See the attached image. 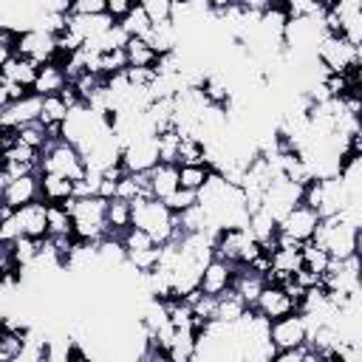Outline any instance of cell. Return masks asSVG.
I'll return each mask as SVG.
<instances>
[{"mask_svg":"<svg viewBox=\"0 0 362 362\" xmlns=\"http://www.w3.org/2000/svg\"><path fill=\"white\" fill-rule=\"evenodd\" d=\"M130 226L144 229L156 243H170L175 235V212L161 198H136L130 212Z\"/></svg>","mask_w":362,"mask_h":362,"instance_id":"6da1fadb","label":"cell"},{"mask_svg":"<svg viewBox=\"0 0 362 362\" xmlns=\"http://www.w3.org/2000/svg\"><path fill=\"white\" fill-rule=\"evenodd\" d=\"M65 206H68V212H71L76 240L99 243V240L107 235V223H105V198H99V195H74Z\"/></svg>","mask_w":362,"mask_h":362,"instance_id":"7a4b0ae2","label":"cell"},{"mask_svg":"<svg viewBox=\"0 0 362 362\" xmlns=\"http://www.w3.org/2000/svg\"><path fill=\"white\" fill-rule=\"evenodd\" d=\"M311 240H317L331 257H348L359 252V226L337 212V215L320 218V226Z\"/></svg>","mask_w":362,"mask_h":362,"instance_id":"3957f363","label":"cell"},{"mask_svg":"<svg viewBox=\"0 0 362 362\" xmlns=\"http://www.w3.org/2000/svg\"><path fill=\"white\" fill-rule=\"evenodd\" d=\"M260 252H263V246L255 240L249 226H223V229L212 232V255H218L235 266L252 263Z\"/></svg>","mask_w":362,"mask_h":362,"instance_id":"277c9868","label":"cell"},{"mask_svg":"<svg viewBox=\"0 0 362 362\" xmlns=\"http://www.w3.org/2000/svg\"><path fill=\"white\" fill-rule=\"evenodd\" d=\"M314 59L325 74H348L354 68H359V45L351 42L342 34H322L317 48H314Z\"/></svg>","mask_w":362,"mask_h":362,"instance_id":"5b68a950","label":"cell"},{"mask_svg":"<svg viewBox=\"0 0 362 362\" xmlns=\"http://www.w3.org/2000/svg\"><path fill=\"white\" fill-rule=\"evenodd\" d=\"M85 170L88 167H85V158H82L79 147H74L62 136H54L40 150V173H57V175H65L71 181H79L85 175Z\"/></svg>","mask_w":362,"mask_h":362,"instance_id":"8992f818","label":"cell"},{"mask_svg":"<svg viewBox=\"0 0 362 362\" xmlns=\"http://www.w3.org/2000/svg\"><path fill=\"white\" fill-rule=\"evenodd\" d=\"M14 54H20L37 65L51 62V59H57V34L42 25H28V28L17 31Z\"/></svg>","mask_w":362,"mask_h":362,"instance_id":"52a82bcc","label":"cell"},{"mask_svg":"<svg viewBox=\"0 0 362 362\" xmlns=\"http://www.w3.org/2000/svg\"><path fill=\"white\" fill-rule=\"evenodd\" d=\"M269 345L277 351H288V348H297V345H305L308 342V322L300 311H291V314H283L277 320L269 322Z\"/></svg>","mask_w":362,"mask_h":362,"instance_id":"ba28073f","label":"cell"},{"mask_svg":"<svg viewBox=\"0 0 362 362\" xmlns=\"http://www.w3.org/2000/svg\"><path fill=\"white\" fill-rule=\"evenodd\" d=\"M317 226H320V215H317V209H311L308 204L300 201L297 206H291V209L277 221V235H280L283 240L305 243V240L314 238Z\"/></svg>","mask_w":362,"mask_h":362,"instance_id":"9c48e42d","label":"cell"},{"mask_svg":"<svg viewBox=\"0 0 362 362\" xmlns=\"http://www.w3.org/2000/svg\"><path fill=\"white\" fill-rule=\"evenodd\" d=\"M158 164V141L156 136L144 133L136 139H127L122 144V170L124 173H147Z\"/></svg>","mask_w":362,"mask_h":362,"instance_id":"30bf717a","label":"cell"},{"mask_svg":"<svg viewBox=\"0 0 362 362\" xmlns=\"http://www.w3.org/2000/svg\"><path fill=\"white\" fill-rule=\"evenodd\" d=\"M252 311H255V314H260L263 320H269V322H272V320H277V317H283V314L297 311V305H294V300L288 297V291H286L280 283L269 280V283L260 288V294L255 297Z\"/></svg>","mask_w":362,"mask_h":362,"instance_id":"8fae6325","label":"cell"},{"mask_svg":"<svg viewBox=\"0 0 362 362\" xmlns=\"http://www.w3.org/2000/svg\"><path fill=\"white\" fill-rule=\"evenodd\" d=\"M232 277H235V263L212 255L198 272V288L209 297H218L221 291H226L232 286Z\"/></svg>","mask_w":362,"mask_h":362,"instance_id":"7c38bea8","label":"cell"},{"mask_svg":"<svg viewBox=\"0 0 362 362\" xmlns=\"http://www.w3.org/2000/svg\"><path fill=\"white\" fill-rule=\"evenodd\" d=\"M0 195H3V204L8 209H20L31 201H40V173H25V175L6 178Z\"/></svg>","mask_w":362,"mask_h":362,"instance_id":"4fadbf2b","label":"cell"},{"mask_svg":"<svg viewBox=\"0 0 362 362\" xmlns=\"http://www.w3.org/2000/svg\"><path fill=\"white\" fill-rule=\"evenodd\" d=\"M14 218H17L20 235H28V238H37V240L45 238V232H48V204L42 198L14 209Z\"/></svg>","mask_w":362,"mask_h":362,"instance_id":"5bb4252c","label":"cell"},{"mask_svg":"<svg viewBox=\"0 0 362 362\" xmlns=\"http://www.w3.org/2000/svg\"><path fill=\"white\" fill-rule=\"evenodd\" d=\"M65 85H68L65 65H62L59 59H51V62L37 65V76H34L31 93H37V96H51V93H59Z\"/></svg>","mask_w":362,"mask_h":362,"instance_id":"9a60e30c","label":"cell"},{"mask_svg":"<svg viewBox=\"0 0 362 362\" xmlns=\"http://www.w3.org/2000/svg\"><path fill=\"white\" fill-rule=\"evenodd\" d=\"M269 280H266V274L263 272H257L255 266H249V263H243V266H235V277H232V291L252 308V303H255V297L260 294V288L266 286Z\"/></svg>","mask_w":362,"mask_h":362,"instance_id":"2e32d148","label":"cell"},{"mask_svg":"<svg viewBox=\"0 0 362 362\" xmlns=\"http://www.w3.org/2000/svg\"><path fill=\"white\" fill-rule=\"evenodd\" d=\"M147 184H150V195L164 201L178 187V164L158 161L153 170H147Z\"/></svg>","mask_w":362,"mask_h":362,"instance_id":"e0dca14e","label":"cell"},{"mask_svg":"<svg viewBox=\"0 0 362 362\" xmlns=\"http://www.w3.org/2000/svg\"><path fill=\"white\" fill-rule=\"evenodd\" d=\"M40 198L45 204H68L74 198V181L57 173H40Z\"/></svg>","mask_w":362,"mask_h":362,"instance_id":"ac0fdd59","label":"cell"},{"mask_svg":"<svg viewBox=\"0 0 362 362\" xmlns=\"http://www.w3.org/2000/svg\"><path fill=\"white\" fill-rule=\"evenodd\" d=\"M71 105L65 102L62 93H51V96H40V122L51 130V136H59V124L65 122Z\"/></svg>","mask_w":362,"mask_h":362,"instance_id":"d6986e66","label":"cell"},{"mask_svg":"<svg viewBox=\"0 0 362 362\" xmlns=\"http://www.w3.org/2000/svg\"><path fill=\"white\" fill-rule=\"evenodd\" d=\"M0 76L14 82V85H20V88H25V90H31L34 76H37V62H31V59H25L20 54H11L6 59V65L0 68Z\"/></svg>","mask_w":362,"mask_h":362,"instance_id":"ffe728a7","label":"cell"},{"mask_svg":"<svg viewBox=\"0 0 362 362\" xmlns=\"http://www.w3.org/2000/svg\"><path fill=\"white\" fill-rule=\"evenodd\" d=\"M122 48H124L127 68H156V62H158L156 48L144 37H127V42Z\"/></svg>","mask_w":362,"mask_h":362,"instance_id":"44dd1931","label":"cell"},{"mask_svg":"<svg viewBox=\"0 0 362 362\" xmlns=\"http://www.w3.org/2000/svg\"><path fill=\"white\" fill-rule=\"evenodd\" d=\"M130 212H133V204L113 195L105 201V223H107V235H122L127 226H130Z\"/></svg>","mask_w":362,"mask_h":362,"instance_id":"7402d4cb","label":"cell"},{"mask_svg":"<svg viewBox=\"0 0 362 362\" xmlns=\"http://www.w3.org/2000/svg\"><path fill=\"white\" fill-rule=\"evenodd\" d=\"M246 311H249V305L232 288H226V291H221L215 297V314H212V320H218V322H238Z\"/></svg>","mask_w":362,"mask_h":362,"instance_id":"603a6c76","label":"cell"},{"mask_svg":"<svg viewBox=\"0 0 362 362\" xmlns=\"http://www.w3.org/2000/svg\"><path fill=\"white\" fill-rule=\"evenodd\" d=\"M45 238L51 240H65V238H76L74 235V221L65 204H48V232Z\"/></svg>","mask_w":362,"mask_h":362,"instance_id":"cb8c5ba5","label":"cell"},{"mask_svg":"<svg viewBox=\"0 0 362 362\" xmlns=\"http://www.w3.org/2000/svg\"><path fill=\"white\" fill-rule=\"evenodd\" d=\"M212 175V164L209 161H195V164H178V187L198 192L206 178Z\"/></svg>","mask_w":362,"mask_h":362,"instance_id":"d4e9b609","label":"cell"},{"mask_svg":"<svg viewBox=\"0 0 362 362\" xmlns=\"http://www.w3.org/2000/svg\"><path fill=\"white\" fill-rule=\"evenodd\" d=\"M300 255H303V269L314 272V274H325V269L331 266V255L317 243V240H305L300 243Z\"/></svg>","mask_w":362,"mask_h":362,"instance_id":"484cf974","label":"cell"},{"mask_svg":"<svg viewBox=\"0 0 362 362\" xmlns=\"http://www.w3.org/2000/svg\"><path fill=\"white\" fill-rule=\"evenodd\" d=\"M119 25H122V31L127 34V37H147V31H150V17L144 14V8L136 3L122 20H119Z\"/></svg>","mask_w":362,"mask_h":362,"instance_id":"4316f807","label":"cell"},{"mask_svg":"<svg viewBox=\"0 0 362 362\" xmlns=\"http://www.w3.org/2000/svg\"><path fill=\"white\" fill-rule=\"evenodd\" d=\"M158 141V161H170L178 164V144H181V133L175 127H167L161 133H156Z\"/></svg>","mask_w":362,"mask_h":362,"instance_id":"83f0119b","label":"cell"},{"mask_svg":"<svg viewBox=\"0 0 362 362\" xmlns=\"http://www.w3.org/2000/svg\"><path fill=\"white\" fill-rule=\"evenodd\" d=\"M23 342H25V331H8V328H3V337H0V362L20 359Z\"/></svg>","mask_w":362,"mask_h":362,"instance_id":"f1b7e54d","label":"cell"},{"mask_svg":"<svg viewBox=\"0 0 362 362\" xmlns=\"http://www.w3.org/2000/svg\"><path fill=\"white\" fill-rule=\"evenodd\" d=\"M136 3L144 8V14L150 17V23L170 20L173 17V6H175V0H136Z\"/></svg>","mask_w":362,"mask_h":362,"instance_id":"f546056e","label":"cell"},{"mask_svg":"<svg viewBox=\"0 0 362 362\" xmlns=\"http://www.w3.org/2000/svg\"><path fill=\"white\" fill-rule=\"evenodd\" d=\"M164 204L178 215V212H184L187 206H192V204H198V192H192V189H184V187H175L167 198H164Z\"/></svg>","mask_w":362,"mask_h":362,"instance_id":"4dcf8cb0","label":"cell"},{"mask_svg":"<svg viewBox=\"0 0 362 362\" xmlns=\"http://www.w3.org/2000/svg\"><path fill=\"white\" fill-rule=\"evenodd\" d=\"M14 40H17V28L0 25V68H3L6 59L14 54Z\"/></svg>","mask_w":362,"mask_h":362,"instance_id":"1f68e13d","label":"cell"},{"mask_svg":"<svg viewBox=\"0 0 362 362\" xmlns=\"http://www.w3.org/2000/svg\"><path fill=\"white\" fill-rule=\"evenodd\" d=\"M133 6H136V0H105V14H107L113 23H119Z\"/></svg>","mask_w":362,"mask_h":362,"instance_id":"d6a6232c","label":"cell"},{"mask_svg":"<svg viewBox=\"0 0 362 362\" xmlns=\"http://www.w3.org/2000/svg\"><path fill=\"white\" fill-rule=\"evenodd\" d=\"M105 11V0H71V14H99Z\"/></svg>","mask_w":362,"mask_h":362,"instance_id":"836d02e7","label":"cell"},{"mask_svg":"<svg viewBox=\"0 0 362 362\" xmlns=\"http://www.w3.org/2000/svg\"><path fill=\"white\" fill-rule=\"evenodd\" d=\"M201 3H204L212 14H221L223 8H229V6H232V3H238V0H201Z\"/></svg>","mask_w":362,"mask_h":362,"instance_id":"e575fe53","label":"cell"},{"mask_svg":"<svg viewBox=\"0 0 362 362\" xmlns=\"http://www.w3.org/2000/svg\"><path fill=\"white\" fill-rule=\"evenodd\" d=\"M339 3H359V0H339Z\"/></svg>","mask_w":362,"mask_h":362,"instance_id":"d590c367","label":"cell"},{"mask_svg":"<svg viewBox=\"0 0 362 362\" xmlns=\"http://www.w3.org/2000/svg\"><path fill=\"white\" fill-rule=\"evenodd\" d=\"M0 337H3V328H0Z\"/></svg>","mask_w":362,"mask_h":362,"instance_id":"8d00e7d4","label":"cell"}]
</instances>
